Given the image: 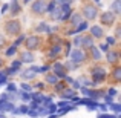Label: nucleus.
Returning a JSON list of instances; mask_svg holds the SVG:
<instances>
[{
    "label": "nucleus",
    "mask_w": 121,
    "mask_h": 118,
    "mask_svg": "<svg viewBox=\"0 0 121 118\" xmlns=\"http://www.w3.org/2000/svg\"><path fill=\"white\" fill-rule=\"evenodd\" d=\"M6 31H8V34H11V35L17 34L18 31H20V23H18L17 20H14V22H9V23L6 25Z\"/></svg>",
    "instance_id": "nucleus-1"
},
{
    "label": "nucleus",
    "mask_w": 121,
    "mask_h": 118,
    "mask_svg": "<svg viewBox=\"0 0 121 118\" xmlns=\"http://www.w3.org/2000/svg\"><path fill=\"white\" fill-rule=\"evenodd\" d=\"M46 8H48L46 2H43V0H39V2L34 3L32 11H34V12H39V14H43V12H46Z\"/></svg>",
    "instance_id": "nucleus-2"
},
{
    "label": "nucleus",
    "mask_w": 121,
    "mask_h": 118,
    "mask_svg": "<svg viewBox=\"0 0 121 118\" xmlns=\"http://www.w3.org/2000/svg\"><path fill=\"white\" fill-rule=\"evenodd\" d=\"M84 15L87 18H94L95 15H97V8H95V6H92V5L84 6Z\"/></svg>",
    "instance_id": "nucleus-3"
},
{
    "label": "nucleus",
    "mask_w": 121,
    "mask_h": 118,
    "mask_svg": "<svg viewBox=\"0 0 121 118\" xmlns=\"http://www.w3.org/2000/svg\"><path fill=\"white\" fill-rule=\"evenodd\" d=\"M84 60V52H81V51H78V49H75V51H72V61H75V63H80Z\"/></svg>",
    "instance_id": "nucleus-4"
},
{
    "label": "nucleus",
    "mask_w": 121,
    "mask_h": 118,
    "mask_svg": "<svg viewBox=\"0 0 121 118\" xmlns=\"http://www.w3.org/2000/svg\"><path fill=\"white\" fill-rule=\"evenodd\" d=\"M94 77H95V81L100 83V81H103V80H104V77H106V72H104L101 68H98V69H95V71H94Z\"/></svg>",
    "instance_id": "nucleus-5"
},
{
    "label": "nucleus",
    "mask_w": 121,
    "mask_h": 118,
    "mask_svg": "<svg viewBox=\"0 0 121 118\" xmlns=\"http://www.w3.org/2000/svg\"><path fill=\"white\" fill-rule=\"evenodd\" d=\"M113 14L112 12H106V14H103L101 15V22H103L104 25H110V23H113Z\"/></svg>",
    "instance_id": "nucleus-6"
},
{
    "label": "nucleus",
    "mask_w": 121,
    "mask_h": 118,
    "mask_svg": "<svg viewBox=\"0 0 121 118\" xmlns=\"http://www.w3.org/2000/svg\"><path fill=\"white\" fill-rule=\"evenodd\" d=\"M26 46H28V49H35L39 46V39L37 37H29L26 40Z\"/></svg>",
    "instance_id": "nucleus-7"
},
{
    "label": "nucleus",
    "mask_w": 121,
    "mask_h": 118,
    "mask_svg": "<svg viewBox=\"0 0 121 118\" xmlns=\"http://www.w3.org/2000/svg\"><path fill=\"white\" fill-rule=\"evenodd\" d=\"M54 71H55L57 75H60V78H65V68H63V65H60V63H55V66H54Z\"/></svg>",
    "instance_id": "nucleus-8"
},
{
    "label": "nucleus",
    "mask_w": 121,
    "mask_h": 118,
    "mask_svg": "<svg viewBox=\"0 0 121 118\" xmlns=\"http://www.w3.org/2000/svg\"><path fill=\"white\" fill-rule=\"evenodd\" d=\"M35 72H37V68H31V69H28V71H25V72H23V78H26V80L34 78V77H35Z\"/></svg>",
    "instance_id": "nucleus-9"
},
{
    "label": "nucleus",
    "mask_w": 121,
    "mask_h": 118,
    "mask_svg": "<svg viewBox=\"0 0 121 118\" xmlns=\"http://www.w3.org/2000/svg\"><path fill=\"white\" fill-rule=\"evenodd\" d=\"M107 60H109V63H113V65H115V63L118 61V52H117V51L109 52L107 54Z\"/></svg>",
    "instance_id": "nucleus-10"
},
{
    "label": "nucleus",
    "mask_w": 121,
    "mask_h": 118,
    "mask_svg": "<svg viewBox=\"0 0 121 118\" xmlns=\"http://www.w3.org/2000/svg\"><path fill=\"white\" fill-rule=\"evenodd\" d=\"M80 44H83L84 48H92V44H94V41H92L91 37H84V39H81Z\"/></svg>",
    "instance_id": "nucleus-11"
},
{
    "label": "nucleus",
    "mask_w": 121,
    "mask_h": 118,
    "mask_svg": "<svg viewBox=\"0 0 121 118\" xmlns=\"http://www.w3.org/2000/svg\"><path fill=\"white\" fill-rule=\"evenodd\" d=\"M0 109H3V110H12V109H14V104L8 103V101H2V103H0Z\"/></svg>",
    "instance_id": "nucleus-12"
},
{
    "label": "nucleus",
    "mask_w": 121,
    "mask_h": 118,
    "mask_svg": "<svg viewBox=\"0 0 121 118\" xmlns=\"http://www.w3.org/2000/svg\"><path fill=\"white\" fill-rule=\"evenodd\" d=\"M22 60L26 61V63H31L34 60V57H32V54H31V52H23V54H22Z\"/></svg>",
    "instance_id": "nucleus-13"
},
{
    "label": "nucleus",
    "mask_w": 121,
    "mask_h": 118,
    "mask_svg": "<svg viewBox=\"0 0 121 118\" xmlns=\"http://www.w3.org/2000/svg\"><path fill=\"white\" fill-rule=\"evenodd\" d=\"M60 51H61V48H60V44H55V46L51 49V52H49V55L51 57H55V55H58L60 54Z\"/></svg>",
    "instance_id": "nucleus-14"
},
{
    "label": "nucleus",
    "mask_w": 121,
    "mask_h": 118,
    "mask_svg": "<svg viewBox=\"0 0 121 118\" xmlns=\"http://www.w3.org/2000/svg\"><path fill=\"white\" fill-rule=\"evenodd\" d=\"M61 97H66V98H72L74 97V91L72 89H68V91H60Z\"/></svg>",
    "instance_id": "nucleus-15"
},
{
    "label": "nucleus",
    "mask_w": 121,
    "mask_h": 118,
    "mask_svg": "<svg viewBox=\"0 0 121 118\" xmlns=\"http://www.w3.org/2000/svg\"><path fill=\"white\" fill-rule=\"evenodd\" d=\"M92 34H94L95 37H101L103 35V31H101V28H98V26H92Z\"/></svg>",
    "instance_id": "nucleus-16"
},
{
    "label": "nucleus",
    "mask_w": 121,
    "mask_h": 118,
    "mask_svg": "<svg viewBox=\"0 0 121 118\" xmlns=\"http://www.w3.org/2000/svg\"><path fill=\"white\" fill-rule=\"evenodd\" d=\"M112 9H113V11L117 12V14H118V12L121 11V6H120V0H115V2H113V5H112Z\"/></svg>",
    "instance_id": "nucleus-17"
},
{
    "label": "nucleus",
    "mask_w": 121,
    "mask_h": 118,
    "mask_svg": "<svg viewBox=\"0 0 121 118\" xmlns=\"http://www.w3.org/2000/svg\"><path fill=\"white\" fill-rule=\"evenodd\" d=\"M18 9H20V6H18V3L15 2V0H14V2L11 3V11H12V12L15 14V12H18Z\"/></svg>",
    "instance_id": "nucleus-18"
},
{
    "label": "nucleus",
    "mask_w": 121,
    "mask_h": 118,
    "mask_svg": "<svg viewBox=\"0 0 121 118\" xmlns=\"http://www.w3.org/2000/svg\"><path fill=\"white\" fill-rule=\"evenodd\" d=\"M46 81L55 84V83H57V75H46Z\"/></svg>",
    "instance_id": "nucleus-19"
},
{
    "label": "nucleus",
    "mask_w": 121,
    "mask_h": 118,
    "mask_svg": "<svg viewBox=\"0 0 121 118\" xmlns=\"http://www.w3.org/2000/svg\"><path fill=\"white\" fill-rule=\"evenodd\" d=\"M86 28H87V23H86V22H83V23H80V25H78V28H77V29H75V31H72V32H78V31H83V29H86Z\"/></svg>",
    "instance_id": "nucleus-20"
},
{
    "label": "nucleus",
    "mask_w": 121,
    "mask_h": 118,
    "mask_svg": "<svg viewBox=\"0 0 121 118\" xmlns=\"http://www.w3.org/2000/svg\"><path fill=\"white\" fill-rule=\"evenodd\" d=\"M113 77H115V80H120L121 78V69L117 68L115 71H113Z\"/></svg>",
    "instance_id": "nucleus-21"
},
{
    "label": "nucleus",
    "mask_w": 121,
    "mask_h": 118,
    "mask_svg": "<svg viewBox=\"0 0 121 118\" xmlns=\"http://www.w3.org/2000/svg\"><path fill=\"white\" fill-rule=\"evenodd\" d=\"M39 31H46V32H49L51 29H49V26H48L46 23H41L40 26H39Z\"/></svg>",
    "instance_id": "nucleus-22"
},
{
    "label": "nucleus",
    "mask_w": 121,
    "mask_h": 118,
    "mask_svg": "<svg viewBox=\"0 0 121 118\" xmlns=\"http://www.w3.org/2000/svg\"><path fill=\"white\" fill-rule=\"evenodd\" d=\"M14 54H15V46L8 48V51H6V55H14Z\"/></svg>",
    "instance_id": "nucleus-23"
},
{
    "label": "nucleus",
    "mask_w": 121,
    "mask_h": 118,
    "mask_svg": "<svg viewBox=\"0 0 121 118\" xmlns=\"http://www.w3.org/2000/svg\"><path fill=\"white\" fill-rule=\"evenodd\" d=\"M92 55H94V58H97V60H98V58H101V54L98 52L97 49H94V51H92Z\"/></svg>",
    "instance_id": "nucleus-24"
},
{
    "label": "nucleus",
    "mask_w": 121,
    "mask_h": 118,
    "mask_svg": "<svg viewBox=\"0 0 121 118\" xmlns=\"http://www.w3.org/2000/svg\"><path fill=\"white\" fill-rule=\"evenodd\" d=\"M20 97H22V100H25V101H29V95H28L26 92H22V94H20Z\"/></svg>",
    "instance_id": "nucleus-25"
},
{
    "label": "nucleus",
    "mask_w": 121,
    "mask_h": 118,
    "mask_svg": "<svg viewBox=\"0 0 121 118\" xmlns=\"http://www.w3.org/2000/svg\"><path fill=\"white\" fill-rule=\"evenodd\" d=\"M66 69H72V71H74V69H77V65H74V63L69 61L68 65H66Z\"/></svg>",
    "instance_id": "nucleus-26"
},
{
    "label": "nucleus",
    "mask_w": 121,
    "mask_h": 118,
    "mask_svg": "<svg viewBox=\"0 0 121 118\" xmlns=\"http://www.w3.org/2000/svg\"><path fill=\"white\" fill-rule=\"evenodd\" d=\"M28 114H29L31 117H39V110H34V109H31V110H28Z\"/></svg>",
    "instance_id": "nucleus-27"
},
{
    "label": "nucleus",
    "mask_w": 121,
    "mask_h": 118,
    "mask_svg": "<svg viewBox=\"0 0 121 118\" xmlns=\"http://www.w3.org/2000/svg\"><path fill=\"white\" fill-rule=\"evenodd\" d=\"M22 89H23V92H29L32 87H31L29 84H22Z\"/></svg>",
    "instance_id": "nucleus-28"
},
{
    "label": "nucleus",
    "mask_w": 121,
    "mask_h": 118,
    "mask_svg": "<svg viewBox=\"0 0 121 118\" xmlns=\"http://www.w3.org/2000/svg\"><path fill=\"white\" fill-rule=\"evenodd\" d=\"M48 106H49V109H48V112H49V114H54V112H55V106H54V104H48Z\"/></svg>",
    "instance_id": "nucleus-29"
},
{
    "label": "nucleus",
    "mask_w": 121,
    "mask_h": 118,
    "mask_svg": "<svg viewBox=\"0 0 121 118\" xmlns=\"http://www.w3.org/2000/svg\"><path fill=\"white\" fill-rule=\"evenodd\" d=\"M8 91L9 92H14L15 91V84H14V83H9V84H8Z\"/></svg>",
    "instance_id": "nucleus-30"
},
{
    "label": "nucleus",
    "mask_w": 121,
    "mask_h": 118,
    "mask_svg": "<svg viewBox=\"0 0 121 118\" xmlns=\"http://www.w3.org/2000/svg\"><path fill=\"white\" fill-rule=\"evenodd\" d=\"M98 118H118L115 115H104V114H101V115H98Z\"/></svg>",
    "instance_id": "nucleus-31"
},
{
    "label": "nucleus",
    "mask_w": 121,
    "mask_h": 118,
    "mask_svg": "<svg viewBox=\"0 0 121 118\" xmlns=\"http://www.w3.org/2000/svg\"><path fill=\"white\" fill-rule=\"evenodd\" d=\"M20 68V61H14L12 63V69H18Z\"/></svg>",
    "instance_id": "nucleus-32"
},
{
    "label": "nucleus",
    "mask_w": 121,
    "mask_h": 118,
    "mask_svg": "<svg viewBox=\"0 0 121 118\" xmlns=\"http://www.w3.org/2000/svg\"><path fill=\"white\" fill-rule=\"evenodd\" d=\"M110 104H112V103H110ZM112 109L115 110V112H120V109H121V107L118 106V104H112Z\"/></svg>",
    "instance_id": "nucleus-33"
},
{
    "label": "nucleus",
    "mask_w": 121,
    "mask_h": 118,
    "mask_svg": "<svg viewBox=\"0 0 121 118\" xmlns=\"http://www.w3.org/2000/svg\"><path fill=\"white\" fill-rule=\"evenodd\" d=\"M25 40V37H18V39H17V41H15V44H14V46H18V44H20L22 43V41H23Z\"/></svg>",
    "instance_id": "nucleus-34"
},
{
    "label": "nucleus",
    "mask_w": 121,
    "mask_h": 118,
    "mask_svg": "<svg viewBox=\"0 0 121 118\" xmlns=\"http://www.w3.org/2000/svg\"><path fill=\"white\" fill-rule=\"evenodd\" d=\"M58 107H68V101H61V103H58Z\"/></svg>",
    "instance_id": "nucleus-35"
},
{
    "label": "nucleus",
    "mask_w": 121,
    "mask_h": 118,
    "mask_svg": "<svg viewBox=\"0 0 121 118\" xmlns=\"http://www.w3.org/2000/svg\"><path fill=\"white\" fill-rule=\"evenodd\" d=\"M60 3H61V5H69V3L72 2V0H58Z\"/></svg>",
    "instance_id": "nucleus-36"
},
{
    "label": "nucleus",
    "mask_w": 121,
    "mask_h": 118,
    "mask_svg": "<svg viewBox=\"0 0 121 118\" xmlns=\"http://www.w3.org/2000/svg\"><path fill=\"white\" fill-rule=\"evenodd\" d=\"M72 22H74V23H78V22H80V15H75V17L72 18Z\"/></svg>",
    "instance_id": "nucleus-37"
},
{
    "label": "nucleus",
    "mask_w": 121,
    "mask_h": 118,
    "mask_svg": "<svg viewBox=\"0 0 121 118\" xmlns=\"http://www.w3.org/2000/svg\"><path fill=\"white\" fill-rule=\"evenodd\" d=\"M80 41H81V37H77V39L74 40V43H75V44H77V46H78V44H80Z\"/></svg>",
    "instance_id": "nucleus-38"
},
{
    "label": "nucleus",
    "mask_w": 121,
    "mask_h": 118,
    "mask_svg": "<svg viewBox=\"0 0 121 118\" xmlns=\"http://www.w3.org/2000/svg\"><path fill=\"white\" fill-rule=\"evenodd\" d=\"M107 43H110V44H113V43H115V39H107Z\"/></svg>",
    "instance_id": "nucleus-39"
},
{
    "label": "nucleus",
    "mask_w": 121,
    "mask_h": 118,
    "mask_svg": "<svg viewBox=\"0 0 121 118\" xmlns=\"http://www.w3.org/2000/svg\"><path fill=\"white\" fill-rule=\"evenodd\" d=\"M109 94H110V95H115V94H117V91H115V89H110Z\"/></svg>",
    "instance_id": "nucleus-40"
},
{
    "label": "nucleus",
    "mask_w": 121,
    "mask_h": 118,
    "mask_svg": "<svg viewBox=\"0 0 121 118\" xmlns=\"http://www.w3.org/2000/svg\"><path fill=\"white\" fill-rule=\"evenodd\" d=\"M0 78H6V74H2V72H0Z\"/></svg>",
    "instance_id": "nucleus-41"
},
{
    "label": "nucleus",
    "mask_w": 121,
    "mask_h": 118,
    "mask_svg": "<svg viewBox=\"0 0 121 118\" xmlns=\"http://www.w3.org/2000/svg\"><path fill=\"white\" fill-rule=\"evenodd\" d=\"M3 43V37H0V44H2Z\"/></svg>",
    "instance_id": "nucleus-42"
},
{
    "label": "nucleus",
    "mask_w": 121,
    "mask_h": 118,
    "mask_svg": "<svg viewBox=\"0 0 121 118\" xmlns=\"http://www.w3.org/2000/svg\"><path fill=\"white\" fill-rule=\"evenodd\" d=\"M0 66H2V58H0Z\"/></svg>",
    "instance_id": "nucleus-43"
}]
</instances>
